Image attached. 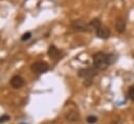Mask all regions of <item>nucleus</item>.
<instances>
[{"instance_id": "nucleus-3", "label": "nucleus", "mask_w": 134, "mask_h": 124, "mask_svg": "<svg viewBox=\"0 0 134 124\" xmlns=\"http://www.w3.org/2000/svg\"><path fill=\"white\" fill-rule=\"evenodd\" d=\"M30 69L37 74V75H41V74H44L46 71H48L49 69V65L48 63L44 62V61H37V62H34L31 65H30Z\"/></svg>"}, {"instance_id": "nucleus-4", "label": "nucleus", "mask_w": 134, "mask_h": 124, "mask_svg": "<svg viewBox=\"0 0 134 124\" xmlns=\"http://www.w3.org/2000/svg\"><path fill=\"white\" fill-rule=\"evenodd\" d=\"M71 26L74 30L76 32H91L92 30V27L90 26L89 23H86L82 20H74L72 23H71Z\"/></svg>"}, {"instance_id": "nucleus-7", "label": "nucleus", "mask_w": 134, "mask_h": 124, "mask_svg": "<svg viewBox=\"0 0 134 124\" xmlns=\"http://www.w3.org/2000/svg\"><path fill=\"white\" fill-rule=\"evenodd\" d=\"M115 28H116V30H117L118 34H122L126 30V20L122 17H118L116 19Z\"/></svg>"}, {"instance_id": "nucleus-2", "label": "nucleus", "mask_w": 134, "mask_h": 124, "mask_svg": "<svg viewBox=\"0 0 134 124\" xmlns=\"http://www.w3.org/2000/svg\"><path fill=\"white\" fill-rule=\"evenodd\" d=\"M98 69H96L93 65L92 66H88L85 68H80L77 71V76L82 79H85V84L86 85H90L92 82V79L98 74Z\"/></svg>"}, {"instance_id": "nucleus-15", "label": "nucleus", "mask_w": 134, "mask_h": 124, "mask_svg": "<svg viewBox=\"0 0 134 124\" xmlns=\"http://www.w3.org/2000/svg\"><path fill=\"white\" fill-rule=\"evenodd\" d=\"M21 124H25V123H21Z\"/></svg>"}, {"instance_id": "nucleus-1", "label": "nucleus", "mask_w": 134, "mask_h": 124, "mask_svg": "<svg viewBox=\"0 0 134 124\" xmlns=\"http://www.w3.org/2000/svg\"><path fill=\"white\" fill-rule=\"evenodd\" d=\"M116 55L114 54H106L104 51H97L92 55L93 66L98 70L106 69L109 65L113 64L116 60Z\"/></svg>"}, {"instance_id": "nucleus-14", "label": "nucleus", "mask_w": 134, "mask_h": 124, "mask_svg": "<svg viewBox=\"0 0 134 124\" xmlns=\"http://www.w3.org/2000/svg\"><path fill=\"white\" fill-rule=\"evenodd\" d=\"M111 124H122V121H121L120 118H117V119L113 120V121L111 122Z\"/></svg>"}, {"instance_id": "nucleus-11", "label": "nucleus", "mask_w": 134, "mask_h": 124, "mask_svg": "<svg viewBox=\"0 0 134 124\" xmlns=\"http://www.w3.org/2000/svg\"><path fill=\"white\" fill-rule=\"evenodd\" d=\"M86 121H87V123H89V124H94V123H96V121H97V117H96V116H93V115H90V116L87 117Z\"/></svg>"}, {"instance_id": "nucleus-10", "label": "nucleus", "mask_w": 134, "mask_h": 124, "mask_svg": "<svg viewBox=\"0 0 134 124\" xmlns=\"http://www.w3.org/2000/svg\"><path fill=\"white\" fill-rule=\"evenodd\" d=\"M128 97H129L130 100H132L134 102V84L129 87V89H128Z\"/></svg>"}, {"instance_id": "nucleus-12", "label": "nucleus", "mask_w": 134, "mask_h": 124, "mask_svg": "<svg viewBox=\"0 0 134 124\" xmlns=\"http://www.w3.org/2000/svg\"><path fill=\"white\" fill-rule=\"evenodd\" d=\"M30 37H31V33H30V32H27V33H25V34L22 35L21 40H22V41H27V40L30 39Z\"/></svg>"}, {"instance_id": "nucleus-13", "label": "nucleus", "mask_w": 134, "mask_h": 124, "mask_svg": "<svg viewBox=\"0 0 134 124\" xmlns=\"http://www.w3.org/2000/svg\"><path fill=\"white\" fill-rule=\"evenodd\" d=\"M9 119H10V117L8 115H2L0 117V123H4L6 121H9Z\"/></svg>"}, {"instance_id": "nucleus-9", "label": "nucleus", "mask_w": 134, "mask_h": 124, "mask_svg": "<svg viewBox=\"0 0 134 124\" xmlns=\"http://www.w3.org/2000/svg\"><path fill=\"white\" fill-rule=\"evenodd\" d=\"M65 118H66V120H68L70 122H74V121L79 120V112L74 111V110H71L69 112H66Z\"/></svg>"}, {"instance_id": "nucleus-5", "label": "nucleus", "mask_w": 134, "mask_h": 124, "mask_svg": "<svg viewBox=\"0 0 134 124\" xmlns=\"http://www.w3.org/2000/svg\"><path fill=\"white\" fill-rule=\"evenodd\" d=\"M95 34H96V36L98 37V38H100V39H108L109 37H110V35H111V30L107 27V26H105V25H103V24H100L99 26H97L95 29Z\"/></svg>"}, {"instance_id": "nucleus-6", "label": "nucleus", "mask_w": 134, "mask_h": 124, "mask_svg": "<svg viewBox=\"0 0 134 124\" xmlns=\"http://www.w3.org/2000/svg\"><path fill=\"white\" fill-rule=\"evenodd\" d=\"M47 54H48L49 58L52 59V60H58L61 57V50L55 45H50L49 48H48Z\"/></svg>"}, {"instance_id": "nucleus-8", "label": "nucleus", "mask_w": 134, "mask_h": 124, "mask_svg": "<svg viewBox=\"0 0 134 124\" xmlns=\"http://www.w3.org/2000/svg\"><path fill=\"white\" fill-rule=\"evenodd\" d=\"M23 84H24V80L20 76H14L10 79V85L14 88H20L23 86Z\"/></svg>"}]
</instances>
